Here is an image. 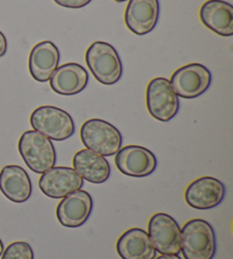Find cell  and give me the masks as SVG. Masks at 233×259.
<instances>
[{
    "label": "cell",
    "instance_id": "6da1fadb",
    "mask_svg": "<svg viewBox=\"0 0 233 259\" xmlns=\"http://www.w3.org/2000/svg\"><path fill=\"white\" fill-rule=\"evenodd\" d=\"M181 251L184 259H213L216 253V235L207 221L195 219L181 230Z\"/></svg>",
    "mask_w": 233,
    "mask_h": 259
},
{
    "label": "cell",
    "instance_id": "7a4b0ae2",
    "mask_svg": "<svg viewBox=\"0 0 233 259\" xmlns=\"http://www.w3.org/2000/svg\"><path fill=\"white\" fill-rule=\"evenodd\" d=\"M86 63L101 84L113 85L123 75V64L118 50L108 42L96 41L91 44L86 52Z\"/></svg>",
    "mask_w": 233,
    "mask_h": 259
},
{
    "label": "cell",
    "instance_id": "3957f363",
    "mask_svg": "<svg viewBox=\"0 0 233 259\" xmlns=\"http://www.w3.org/2000/svg\"><path fill=\"white\" fill-rule=\"evenodd\" d=\"M80 137L86 149L104 157L114 156L123 143V137L119 130L100 118H91L83 123Z\"/></svg>",
    "mask_w": 233,
    "mask_h": 259
},
{
    "label": "cell",
    "instance_id": "277c9868",
    "mask_svg": "<svg viewBox=\"0 0 233 259\" xmlns=\"http://www.w3.org/2000/svg\"><path fill=\"white\" fill-rule=\"evenodd\" d=\"M18 151L27 167L34 173L43 174L56 164V150L50 139L30 130L22 134Z\"/></svg>",
    "mask_w": 233,
    "mask_h": 259
},
{
    "label": "cell",
    "instance_id": "5b68a950",
    "mask_svg": "<svg viewBox=\"0 0 233 259\" xmlns=\"http://www.w3.org/2000/svg\"><path fill=\"white\" fill-rule=\"evenodd\" d=\"M30 124L34 131L50 140L64 141L75 132V124L71 115L55 106H40L31 114Z\"/></svg>",
    "mask_w": 233,
    "mask_h": 259
},
{
    "label": "cell",
    "instance_id": "8992f818",
    "mask_svg": "<svg viewBox=\"0 0 233 259\" xmlns=\"http://www.w3.org/2000/svg\"><path fill=\"white\" fill-rule=\"evenodd\" d=\"M146 104L151 117L161 122L171 121L178 115L180 109L179 97L165 77H155L148 83Z\"/></svg>",
    "mask_w": 233,
    "mask_h": 259
},
{
    "label": "cell",
    "instance_id": "52a82bcc",
    "mask_svg": "<svg viewBox=\"0 0 233 259\" xmlns=\"http://www.w3.org/2000/svg\"><path fill=\"white\" fill-rule=\"evenodd\" d=\"M170 83L176 96L184 99H193L209 89L212 73L203 64H188L172 74Z\"/></svg>",
    "mask_w": 233,
    "mask_h": 259
},
{
    "label": "cell",
    "instance_id": "ba28073f",
    "mask_svg": "<svg viewBox=\"0 0 233 259\" xmlns=\"http://www.w3.org/2000/svg\"><path fill=\"white\" fill-rule=\"evenodd\" d=\"M148 235L155 250L162 255H179L181 251V229L173 217L156 212L149 220Z\"/></svg>",
    "mask_w": 233,
    "mask_h": 259
},
{
    "label": "cell",
    "instance_id": "9c48e42d",
    "mask_svg": "<svg viewBox=\"0 0 233 259\" xmlns=\"http://www.w3.org/2000/svg\"><path fill=\"white\" fill-rule=\"evenodd\" d=\"M225 186L220 180L212 177H203L186 187L184 200L191 208L207 210L217 207L225 197Z\"/></svg>",
    "mask_w": 233,
    "mask_h": 259
},
{
    "label": "cell",
    "instance_id": "30bf717a",
    "mask_svg": "<svg viewBox=\"0 0 233 259\" xmlns=\"http://www.w3.org/2000/svg\"><path fill=\"white\" fill-rule=\"evenodd\" d=\"M115 165L121 173L131 178H146L155 172L157 158L147 148L127 146L116 152Z\"/></svg>",
    "mask_w": 233,
    "mask_h": 259
},
{
    "label": "cell",
    "instance_id": "8fae6325",
    "mask_svg": "<svg viewBox=\"0 0 233 259\" xmlns=\"http://www.w3.org/2000/svg\"><path fill=\"white\" fill-rule=\"evenodd\" d=\"M83 187V179L75 169L66 166L51 167L41 174L39 180V188L45 196L60 199L68 196Z\"/></svg>",
    "mask_w": 233,
    "mask_h": 259
},
{
    "label": "cell",
    "instance_id": "7c38bea8",
    "mask_svg": "<svg viewBox=\"0 0 233 259\" xmlns=\"http://www.w3.org/2000/svg\"><path fill=\"white\" fill-rule=\"evenodd\" d=\"M161 12L160 0H129L124 21L137 35H146L155 29Z\"/></svg>",
    "mask_w": 233,
    "mask_h": 259
},
{
    "label": "cell",
    "instance_id": "4fadbf2b",
    "mask_svg": "<svg viewBox=\"0 0 233 259\" xmlns=\"http://www.w3.org/2000/svg\"><path fill=\"white\" fill-rule=\"evenodd\" d=\"M93 201L89 192L77 190L64 197L58 203L56 216L65 228H79L89 220Z\"/></svg>",
    "mask_w": 233,
    "mask_h": 259
},
{
    "label": "cell",
    "instance_id": "5bb4252c",
    "mask_svg": "<svg viewBox=\"0 0 233 259\" xmlns=\"http://www.w3.org/2000/svg\"><path fill=\"white\" fill-rule=\"evenodd\" d=\"M51 90L60 96H74L86 89L89 74L82 65L67 63L56 68L50 77Z\"/></svg>",
    "mask_w": 233,
    "mask_h": 259
},
{
    "label": "cell",
    "instance_id": "9a60e30c",
    "mask_svg": "<svg viewBox=\"0 0 233 259\" xmlns=\"http://www.w3.org/2000/svg\"><path fill=\"white\" fill-rule=\"evenodd\" d=\"M60 61V53L54 42L43 41L32 48L29 57V71L31 76L38 82L50 80Z\"/></svg>",
    "mask_w": 233,
    "mask_h": 259
},
{
    "label": "cell",
    "instance_id": "2e32d148",
    "mask_svg": "<svg viewBox=\"0 0 233 259\" xmlns=\"http://www.w3.org/2000/svg\"><path fill=\"white\" fill-rule=\"evenodd\" d=\"M0 191L8 200L22 203L32 196V182L26 170L18 165H7L0 170Z\"/></svg>",
    "mask_w": 233,
    "mask_h": 259
},
{
    "label": "cell",
    "instance_id": "e0dca14e",
    "mask_svg": "<svg viewBox=\"0 0 233 259\" xmlns=\"http://www.w3.org/2000/svg\"><path fill=\"white\" fill-rule=\"evenodd\" d=\"M203 24L221 36L233 35V6L223 0H208L200 7Z\"/></svg>",
    "mask_w": 233,
    "mask_h": 259
},
{
    "label": "cell",
    "instance_id": "ac0fdd59",
    "mask_svg": "<svg viewBox=\"0 0 233 259\" xmlns=\"http://www.w3.org/2000/svg\"><path fill=\"white\" fill-rule=\"evenodd\" d=\"M116 251L122 259H155L156 250L146 231L133 228L121 235Z\"/></svg>",
    "mask_w": 233,
    "mask_h": 259
},
{
    "label": "cell",
    "instance_id": "d6986e66",
    "mask_svg": "<svg viewBox=\"0 0 233 259\" xmlns=\"http://www.w3.org/2000/svg\"><path fill=\"white\" fill-rule=\"evenodd\" d=\"M73 167L86 181L95 184L106 182L110 177V165L104 156L89 149L79 150L73 157Z\"/></svg>",
    "mask_w": 233,
    "mask_h": 259
},
{
    "label": "cell",
    "instance_id": "ffe728a7",
    "mask_svg": "<svg viewBox=\"0 0 233 259\" xmlns=\"http://www.w3.org/2000/svg\"><path fill=\"white\" fill-rule=\"evenodd\" d=\"M2 259H34L33 249L25 241H16L4 250Z\"/></svg>",
    "mask_w": 233,
    "mask_h": 259
},
{
    "label": "cell",
    "instance_id": "44dd1931",
    "mask_svg": "<svg viewBox=\"0 0 233 259\" xmlns=\"http://www.w3.org/2000/svg\"><path fill=\"white\" fill-rule=\"evenodd\" d=\"M54 2L64 8L79 9L88 6L92 0H54Z\"/></svg>",
    "mask_w": 233,
    "mask_h": 259
},
{
    "label": "cell",
    "instance_id": "7402d4cb",
    "mask_svg": "<svg viewBox=\"0 0 233 259\" xmlns=\"http://www.w3.org/2000/svg\"><path fill=\"white\" fill-rule=\"evenodd\" d=\"M7 53V39L5 34L0 31V57H3Z\"/></svg>",
    "mask_w": 233,
    "mask_h": 259
},
{
    "label": "cell",
    "instance_id": "603a6c76",
    "mask_svg": "<svg viewBox=\"0 0 233 259\" xmlns=\"http://www.w3.org/2000/svg\"><path fill=\"white\" fill-rule=\"evenodd\" d=\"M156 259H182L179 255H161Z\"/></svg>",
    "mask_w": 233,
    "mask_h": 259
},
{
    "label": "cell",
    "instance_id": "cb8c5ba5",
    "mask_svg": "<svg viewBox=\"0 0 233 259\" xmlns=\"http://www.w3.org/2000/svg\"><path fill=\"white\" fill-rule=\"evenodd\" d=\"M4 250H5V249H4V243L2 241V239H0V257H2Z\"/></svg>",
    "mask_w": 233,
    "mask_h": 259
},
{
    "label": "cell",
    "instance_id": "d4e9b609",
    "mask_svg": "<svg viewBox=\"0 0 233 259\" xmlns=\"http://www.w3.org/2000/svg\"><path fill=\"white\" fill-rule=\"evenodd\" d=\"M116 3H124V2H127V0H115Z\"/></svg>",
    "mask_w": 233,
    "mask_h": 259
}]
</instances>
